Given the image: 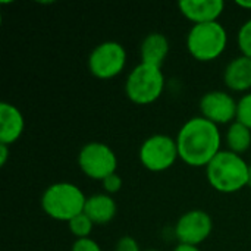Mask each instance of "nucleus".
I'll list each match as a JSON object with an SVG mask.
<instances>
[{"mask_svg": "<svg viewBox=\"0 0 251 251\" xmlns=\"http://www.w3.org/2000/svg\"><path fill=\"white\" fill-rule=\"evenodd\" d=\"M175 140L179 159L191 168H206L221 151L222 144L219 126L203 116L188 119Z\"/></svg>", "mask_w": 251, "mask_h": 251, "instance_id": "nucleus-1", "label": "nucleus"}, {"mask_svg": "<svg viewBox=\"0 0 251 251\" xmlns=\"http://www.w3.org/2000/svg\"><path fill=\"white\" fill-rule=\"evenodd\" d=\"M249 169L250 165L243 156L221 150L206 166V176L210 187L218 193L234 194L249 187Z\"/></svg>", "mask_w": 251, "mask_h": 251, "instance_id": "nucleus-2", "label": "nucleus"}, {"mask_svg": "<svg viewBox=\"0 0 251 251\" xmlns=\"http://www.w3.org/2000/svg\"><path fill=\"white\" fill-rule=\"evenodd\" d=\"M87 197L82 190L72 182H56L49 185L41 196L43 212L60 222H69L84 213Z\"/></svg>", "mask_w": 251, "mask_h": 251, "instance_id": "nucleus-3", "label": "nucleus"}, {"mask_svg": "<svg viewBox=\"0 0 251 251\" xmlns=\"http://www.w3.org/2000/svg\"><path fill=\"white\" fill-rule=\"evenodd\" d=\"M226 46L228 32L219 21L193 25L187 34V50L199 62L216 60Z\"/></svg>", "mask_w": 251, "mask_h": 251, "instance_id": "nucleus-4", "label": "nucleus"}, {"mask_svg": "<svg viewBox=\"0 0 251 251\" xmlns=\"http://www.w3.org/2000/svg\"><path fill=\"white\" fill-rule=\"evenodd\" d=\"M165 90L162 68L140 62L129 72L125 82L126 97L138 106H147L160 99Z\"/></svg>", "mask_w": 251, "mask_h": 251, "instance_id": "nucleus-5", "label": "nucleus"}, {"mask_svg": "<svg viewBox=\"0 0 251 251\" xmlns=\"http://www.w3.org/2000/svg\"><path fill=\"white\" fill-rule=\"evenodd\" d=\"M138 157L147 171L165 172L179 159L176 140L165 134H154L143 141Z\"/></svg>", "mask_w": 251, "mask_h": 251, "instance_id": "nucleus-6", "label": "nucleus"}, {"mask_svg": "<svg viewBox=\"0 0 251 251\" xmlns=\"http://www.w3.org/2000/svg\"><path fill=\"white\" fill-rule=\"evenodd\" d=\"M78 166L85 176L96 181H103L118 169L116 153L104 143H87L78 153Z\"/></svg>", "mask_w": 251, "mask_h": 251, "instance_id": "nucleus-7", "label": "nucleus"}, {"mask_svg": "<svg viewBox=\"0 0 251 251\" xmlns=\"http://www.w3.org/2000/svg\"><path fill=\"white\" fill-rule=\"evenodd\" d=\"M126 65V50L118 41H103L88 56V71L97 79H112L122 74Z\"/></svg>", "mask_w": 251, "mask_h": 251, "instance_id": "nucleus-8", "label": "nucleus"}, {"mask_svg": "<svg viewBox=\"0 0 251 251\" xmlns=\"http://www.w3.org/2000/svg\"><path fill=\"white\" fill-rule=\"evenodd\" d=\"M213 231L212 216L200 209L185 212L175 225V237L179 244L200 246Z\"/></svg>", "mask_w": 251, "mask_h": 251, "instance_id": "nucleus-9", "label": "nucleus"}, {"mask_svg": "<svg viewBox=\"0 0 251 251\" xmlns=\"http://www.w3.org/2000/svg\"><path fill=\"white\" fill-rule=\"evenodd\" d=\"M200 112L201 116L215 125H231L237 121L238 101L232 97V94L213 90L203 94L200 99Z\"/></svg>", "mask_w": 251, "mask_h": 251, "instance_id": "nucleus-10", "label": "nucleus"}, {"mask_svg": "<svg viewBox=\"0 0 251 251\" xmlns=\"http://www.w3.org/2000/svg\"><path fill=\"white\" fill-rule=\"evenodd\" d=\"M178 7L193 25H197L216 22L225 10V3L222 0H182Z\"/></svg>", "mask_w": 251, "mask_h": 251, "instance_id": "nucleus-11", "label": "nucleus"}, {"mask_svg": "<svg viewBox=\"0 0 251 251\" xmlns=\"http://www.w3.org/2000/svg\"><path fill=\"white\" fill-rule=\"evenodd\" d=\"M24 129L25 119L22 112L10 103H0V144L12 146L21 138Z\"/></svg>", "mask_w": 251, "mask_h": 251, "instance_id": "nucleus-12", "label": "nucleus"}, {"mask_svg": "<svg viewBox=\"0 0 251 251\" xmlns=\"http://www.w3.org/2000/svg\"><path fill=\"white\" fill-rule=\"evenodd\" d=\"M224 82L234 93L251 90V59L247 56L234 57L224 71Z\"/></svg>", "mask_w": 251, "mask_h": 251, "instance_id": "nucleus-13", "label": "nucleus"}, {"mask_svg": "<svg viewBox=\"0 0 251 251\" xmlns=\"http://www.w3.org/2000/svg\"><path fill=\"white\" fill-rule=\"evenodd\" d=\"M84 213L91 219L94 225H107L115 219L118 206L112 196L106 193L94 194L87 197Z\"/></svg>", "mask_w": 251, "mask_h": 251, "instance_id": "nucleus-14", "label": "nucleus"}, {"mask_svg": "<svg viewBox=\"0 0 251 251\" xmlns=\"http://www.w3.org/2000/svg\"><path fill=\"white\" fill-rule=\"evenodd\" d=\"M169 53V40L162 32H150L144 37L140 46V56L143 63L162 68Z\"/></svg>", "mask_w": 251, "mask_h": 251, "instance_id": "nucleus-15", "label": "nucleus"}, {"mask_svg": "<svg viewBox=\"0 0 251 251\" xmlns=\"http://www.w3.org/2000/svg\"><path fill=\"white\" fill-rule=\"evenodd\" d=\"M225 140H226L228 150L241 156L243 153L250 150L251 129H249L246 125H243L241 122L235 121L234 124L229 125L226 135H225Z\"/></svg>", "mask_w": 251, "mask_h": 251, "instance_id": "nucleus-16", "label": "nucleus"}, {"mask_svg": "<svg viewBox=\"0 0 251 251\" xmlns=\"http://www.w3.org/2000/svg\"><path fill=\"white\" fill-rule=\"evenodd\" d=\"M68 228L76 240H81V238H90L94 224L85 213H81L68 222Z\"/></svg>", "mask_w": 251, "mask_h": 251, "instance_id": "nucleus-17", "label": "nucleus"}, {"mask_svg": "<svg viewBox=\"0 0 251 251\" xmlns=\"http://www.w3.org/2000/svg\"><path fill=\"white\" fill-rule=\"evenodd\" d=\"M237 43L240 47V51L243 56H247L251 59V18L247 19L241 28L238 29L237 35Z\"/></svg>", "mask_w": 251, "mask_h": 251, "instance_id": "nucleus-18", "label": "nucleus"}, {"mask_svg": "<svg viewBox=\"0 0 251 251\" xmlns=\"http://www.w3.org/2000/svg\"><path fill=\"white\" fill-rule=\"evenodd\" d=\"M237 121L246 125L251 129V93L244 94L238 100V112H237Z\"/></svg>", "mask_w": 251, "mask_h": 251, "instance_id": "nucleus-19", "label": "nucleus"}, {"mask_svg": "<svg viewBox=\"0 0 251 251\" xmlns=\"http://www.w3.org/2000/svg\"><path fill=\"white\" fill-rule=\"evenodd\" d=\"M101 185H103L104 193L109 194V196H112V194L121 191V188H122V178L119 176V174L115 172V174L109 175L107 178H104L101 181Z\"/></svg>", "mask_w": 251, "mask_h": 251, "instance_id": "nucleus-20", "label": "nucleus"}, {"mask_svg": "<svg viewBox=\"0 0 251 251\" xmlns=\"http://www.w3.org/2000/svg\"><path fill=\"white\" fill-rule=\"evenodd\" d=\"M71 251H101V249L99 243L94 241L93 238H81V240H75V243L71 247Z\"/></svg>", "mask_w": 251, "mask_h": 251, "instance_id": "nucleus-21", "label": "nucleus"}, {"mask_svg": "<svg viewBox=\"0 0 251 251\" xmlns=\"http://www.w3.org/2000/svg\"><path fill=\"white\" fill-rule=\"evenodd\" d=\"M115 251H141V249L135 238L125 235L118 240V243L115 246Z\"/></svg>", "mask_w": 251, "mask_h": 251, "instance_id": "nucleus-22", "label": "nucleus"}, {"mask_svg": "<svg viewBox=\"0 0 251 251\" xmlns=\"http://www.w3.org/2000/svg\"><path fill=\"white\" fill-rule=\"evenodd\" d=\"M7 156H9V146L0 144V166H4L6 165Z\"/></svg>", "mask_w": 251, "mask_h": 251, "instance_id": "nucleus-23", "label": "nucleus"}, {"mask_svg": "<svg viewBox=\"0 0 251 251\" xmlns=\"http://www.w3.org/2000/svg\"><path fill=\"white\" fill-rule=\"evenodd\" d=\"M174 251H201L197 246H190V244H178Z\"/></svg>", "mask_w": 251, "mask_h": 251, "instance_id": "nucleus-24", "label": "nucleus"}, {"mask_svg": "<svg viewBox=\"0 0 251 251\" xmlns=\"http://www.w3.org/2000/svg\"><path fill=\"white\" fill-rule=\"evenodd\" d=\"M235 4L237 6H240V7H243V9H246V10H251V0L249 1H246V0H237L235 1Z\"/></svg>", "mask_w": 251, "mask_h": 251, "instance_id": "nucleus-25", "label": "nucleus"}, {"mask_svg": "<svg viewBox=\"0 0 251 251\" xmlns=\"http://www.w3.org/2000/svg\"><path fill=\"white\" fill-rule=\"evenodd\" d=\"M249 187L251 188V165H250V169H249Z\"/></svg>", "mask_w": 251, "mask_h": 251, "instance_id": "nucleus-26", "label": "nucleus"}, {"mask_svg": "<svg viewBox=\"0 0 251 251\" xmlns=\"http://www.w3.org/2000/svg\"><path fill=\"white\" fill-rule=\"evenodd\" d=\"M146 251H159V250H146Z\"/></svg>", "mask_w": 251, "mask_h": 251, "instance_id": "nucleus-27", "label": "nucleus"}]
</instances>
